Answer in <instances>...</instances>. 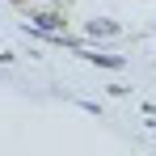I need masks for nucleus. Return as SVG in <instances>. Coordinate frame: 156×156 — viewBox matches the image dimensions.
<instances>
[{
  "instance_id": "nucleus-1",
  "label": "nucleus",
  "mask_w": 156,
  "mask_h": 156,
  "mask_svg": "<svg viewBox=\"0 0 156 156\" xmlns=\"http://www.w3.org/2000/svg\"><path fill=\"white\" fill-rule=\"evenodd\" d=\"M114 38H122V21L118 17L101 13V17H89L84 21V42H114Z\"/></svg>"
},
{
  "instance_id": "nucleus-2",
  "label": "nucleus",
  "mask_w": 156,
  "mask_h": 156,
  "mask_svg": "<svg viewBox=\"0 0 156 156\" xmlns=\"http://www.w3.org/2000/svg\"><path fill=\"white\" fill-rule=\"evenodd\" d=\"M93 68H105V72H122L127 68V55H101V51H80Z\"/></svg>"
},
{
  "instance_id": "nucleus-3",
  "label": "nucleus",
  "mask_w": 156,
  "mask_h": 156,
  "mask_svg": "<svg viewBox=\"0 0 156 156\" xmlns=\"http://www.w3.org/2000/svg\"><path fill=\"white\" fill-rule=\"evenodd\" d=\"M152 34H156V21H152Z\"/></svg>"
}]
</instances>
